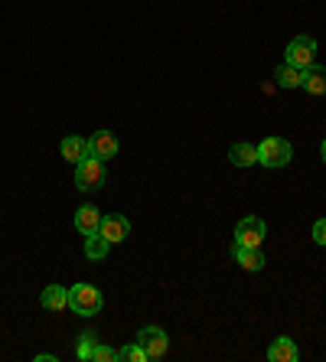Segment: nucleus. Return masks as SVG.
<instances>
[{
	"label": "nucleus",
	"mask_w": 326,
	"mask_h": 362,
	"mask_svg": "<svg viewBox=\"0 0 326 362\" xmlns=\"http://www.w3.org/2000/svg\"><path fill=\"white\" fill-rule=\"evenodd\" d=\"M98 232L108 245H121L127 235H131V222H127L124 216H105L101 226H98Z\"/></svg>",
	"instance_id": "7"
},
{
	"label": "nucleus",
	"mask_w": 326,
	"mask_h": 362,
	"mask_svg": "<svg viewBox=\"0 0 326 362\" xmlns=\"http://www.w3.org/2000/svg\"><path fill=\"white\" fill-rule=\"evenodd\" d=\"M137 343L144 346V353H147V359L157 362V359H163V356H167L170 339H167V333H163L160 327H144L141 333H137Z\"/></svg>",
	"instance_id": "6"
},
{
	"label": "nucleus",
	"mask_w": 326,
	"mask_h": 362,
	"mask_svg": "<svg viewBox=\"0 0 326 362\" xmlns=\"http://www.w3.org/2000/svg\"><path fill=\"white\" fill-rule=\"evenodd\" d=\"M105 307V297L95 284H72L69 287V310L78 317H95Z\"/></svg>",
	"instance_id": "1"
},
{
	"label": "nucleus",
	"mask_w": 326,
	"mask_h": 362,
	"mask_svg": "<svg viewBox=\"0 0 326 362\" xmlns=\"http://www.w3.org/2000/svg\"><path fill=\"white\" fill-rule=\"evenodd\" d=\"M284 62L297 69L313 66L317 62V42H313V36H293L284 49Z\"/></svg>",
	"instance_id": "5"
},
{
	"label": "nucleus",
	"mask_w": 326,
	"mask_h": 362,
	"mask_svg": "<svg viewBox=\"0 0 326 362\" xmlns=\"http://www.w3.org/2000/svg\"><path fill=\"white\" fill-rule=\"evenodd\" d=\"M274 78H277V85L281 88H301L303 85V69H297V66H277V72H274Z\"/></svg>",
	"instance_id": "16"
},
{
	"label": "nucleus",
	"mask_w": 326,
	"mask_h": 362,
	"mask_svg": "<svg viewBox=\"0 0 326 362\" xmlns=\"http://www.w3.org/2000/svg\"><path fill=\"white\" fill-rule=\"evenodd\" d=\"M40 303H42V310H50V313L66 310V307H69V287H62V284H50L46 291H42Z\"/></svg>",
	"instance_id": "11"
},
{
	"label": "nucleus",
	"mask_w": 326,
	"mask_h": 362,
	"mask_svg": "<svg viewBox=\"0 0 326 362\" xmlns=\"http://www.w3.org/2000/svg\"><path fill=\"white\" fill-rule=\"evenodd\" d=\"M228 160L235 163V167H255L258 163V147L255 144H232V151H228Z\"/></svg>",
	"instance_id": "14"
},
{
	"label": "nucleus",
	"mask_w": 326,
	"mask_h": 362,
	"mask_svg": "<svg viewBox=\"0 0 326 362\" xmlns=\"http://www.w3.org/2000/svg\"><path fill=\"white\" fill-rule=\"evenodd\" d=\"M293 160V144L287 141V137H264V141L258 144V163L261 167H287V163Z\"/></svg>",
	"instance_id": "2"
},
{
	"label": "nucleus",
	"mask_w": 326,
	"mask_h": 362,
	"mask_svg": "<svg viewBox=\"0 0 326 362\" xmlns=\"http://www.w3.org/2000/svg\"><path fill=\"white\" fill-rule=\"evenodd\" d=\"M301 88H307L310 95H326V66H307L303 69V85Z\"/></svg>",
	"instance_id": "13"
},
{
	"label": "nucleus",
	"mask_w": 326,
	"mask_h": 362,
	"mask_svg": "<svg viewBox=\"0 0 326 362\" xmlns=\"http://www.w3.org/2000/svg\"><path fill=\"white\" fill-rule=\"evenodd\" d=\"M95 346H98V337H95L92 329H88V333H82V337H78V349H76V356H78L82 362H92Z\"/></svg>",
	"instance_id": "18"
},
{
	"label": "nucleus",
	"mask_w": 326,
	"mask_h": 362,
	"mask_svg": "<svg viewBox=\"0 0 326 362\" xmlns=\"http://www.w3.org/2000/svg\"><path fill=\"white\" fill-rule=\"evenodd\" d=\"M111 252V245L101 238V232H95V235H85V258L88 262H101L105 255Z\"/></svg>",
	"instance_id": "17"
},
{
	"label": "nucleus",
	"mask_w": 326,
	"mask_h": 362,
	"mask_svg": "<svg viewBox=\"0 0 326 362\" xmlns=\"http://www.w3.org/2000/svg\"><path fill=\"white\" fill-rule=\"evenodd\" d=\"M264 238H268V226L261 216H245L235 226V245H242V248H261Z\"/></svg>",
	"instance_id": "4"
},
{
	"label": "nucleus",
	"mask_w": 326,
	"mask_h": 362,
	"mask_svg": "<svg viewBox=\"0 0 326 362\" xmlns=\"http://www.w3.org/2000/svg\"><path fill=\"white\" fill-rule=\"evenodd\" d=\"M297 346H293L291 337H277L274 343L268 346V359L271 362H297Z\"/></svg>",
	"instance_id": "12"
},
{
	"label": "nucleus",
	"mask_w": 326,
	"mask_h": 362,
	"mask_svg": "<svg viewBox=\"0 0 326 362\" xmlns=\"http://www.w3.org/2000/svg\"><path fill=\"white\" fill-rule=\"evenodd\" d=\"M121 359H124V362H151V359H147V353H144L141 343L124 346V349H121Z\"/></svg>",
	"instance_id": "19"
},
{
	"label": "nucleus",
	"mask_w": 326,
	"mask_h": 362,
	"mask_svg": "<svg viewBox=\"0 0 326 362\" xmlns=\"http://www.w3.org/2000/svg\"><path fill=\"white\" fill-rule=\"evenodd\" d=\"M121 359V349H111V346H95V353H92V362H117Z\"/></svg>",
	"instance_id": "20"
},
{
	"label": "nucleus",
	"mask_w": 326,
	"mask_h": 362,
	"mask_svg": "<svg viewBox=\"0 0 326 362\" xmlns=\"http://www.w3.org/2000/svg\"><path fill=\"white\" fill-rule=\"evenodd\" d=\"M232 258L242 264V271H251V274H255V271H264V262H268V258L261 255V248H242V245L232 248Z\"/></svg>",
	"instance_id": "10"
},
{
	"label": "nucleus",
	"mask_w": 326,
	"mask_h": 362,
	"mask_svg": "<svg viewBox=\"0 0 326 362\" xmlns=\"http://www.w3.org/2000/svg\"><path fill=\"white\" fill-rule=\"evenodd\" d=\"M313 242L326 248V219H317V222H313Z\"/></svg>",
	"instance_id": "21"
},
{
	"label": "nucleus",
	"mask_w": 326,
	"mask_h": 362,
	"mask_svg": "<svg viewBox=\"0 0 326 362\" xmlns=\"http://www.w3.org/2000/svg\"><path fill=\"white\" fill-rule=\"evenodd\" d=\"M85 153H88V141H85V137H76V134L62 137V157H66L69 163H78Z\"/></svg>",
	"instance_id": "15"
},
{
	"label": "nucleus",
	"mask_w": 326,
	"mask_h": 362,
	"mask_svg": "<svg viewBox=\"0 0 326 362\" xmlns=\"http://www.w3.org/2000/svg\"><path fill=\"white\" fill-rule=\"evenodd\" d=\"M88 153L108 163L111 157H117V137L111 134V131H95V134L88 137Z\"/></svg>",
	"instance_id": "8"
},
{
	"label": "nucleus",
	"mask_w": 326,
	"mask_h": 362,
	"mask_svg": "<svg viewBox=\"0 0 326 362\" xmlns=\"http://www.w3.org/2000/svg\"><path fill=\"white\" fill-rule=\"evenodd\" d=\"M105 177H108V170H105V160L92 157V153H85L82 160L76 163V186L82 193H95L105 186Z\"/></svg>",
	"instance_id": "3"
},
{
	"label": "nucleus",
	"mask_w": 326,
	"mask_h": 362,
	"mask_svg": "<svg viewBox=\"0 0 326 362\" xmlns=\"http://www.w3.org/2000/svg\"><path fill=\"white\" fill-rule=\"evenodd\" d=\"M323 163H326V141H323Z\"/></svg>",
	"instance_id": "22"
},
{
	"label": "nucleus",
	"mask_w": 326,
	"mask_h": 362,
	"mask_svg": "<svg viewBox=\"0 0 326 362\" xmlns=\"http://www.w3.org/2000/svg\"><path fill=\"white\" fill-rule=\"evenodd\" d=\"M101 209L98 206H82V209H76V228H78V235H95L101 226Z\"/></svg>",
	"instance_id": "9"
}]
</instances>
